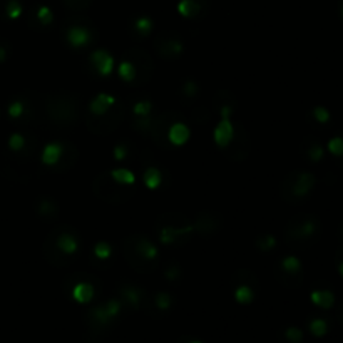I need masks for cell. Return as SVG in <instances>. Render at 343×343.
Masks as SVG:
<instances>
[{"label": "cell", "mask_w": 343, "mask_h": 343, "mask_svg": "<svg viewBox=\"0 0 343 343\" xmlns=\"http://www.w3.org/2000/svg\"><path fill=\"white\" fill-rule=\"evenodd\" d=\"M45 111L52 124L59 127H72L79 121V99L74 94L56 92L47 97Z\"/></svg>", "instance_id": "1"}, {"label": "cell", "mask_w": 343, "mask_h": 343, "mask_svg": "<svg viewBox=\"0 0 343 343\" xmlns=\"http://www.w3.org/2000/svg\"><path fill=\"white\" fill-rule=\"evenodd\" d=\"M126 106L121 102H116L104 116L99 117H87V127L95 134H104V132H112L116 127L124 121Z\"/></svg>", "instance_id": "2"}, {"label": "cell", "mask_w": 343, "mask_h": 343, "mask_svg": "<svg viewBox=\"0 0 343 343\" xmlns=\"http://www.w3.org/2000/svg\"><path fill=\"white\" fill-rule=\"evenodd\" d=\"M315 184V177L310 172H295L283 182L281 194L286 201L303 199Z\"/></svg>", "instance_id": "3"}, {"label": "cell", "mask_w": 343, "mask_h": 343, "mask_svg": "<svg viewBox=\"0 0 343 343\" xmlns=\"http://www.w3.org/2000/svg\"><path fill=\"white\" fill-rule=\"evenodd\" d=\"M94 187H102V191L99 189V191H94V193L97 194L100 199L107 201V203H112V204L126 201L132 196V191L129 193L127 189H124V187H129V186L117 184L111 176H99L97 179L94 181Z\"/></svg>", "instance_id": "4"}, {"label": "cell", "mask_w": 343, "mask_h": 343, "mask_svg": "<svg viewBox=\"0 0 343 343\" xmlns=\"http://www.w3.org/2000/svg\"><path fill=\"white\" fill-rule=\"evenodd\" d=\"M49 240L52 241L54 246L66 256L76 255L77 250H79V240H77V236L72 233L71 228H67V226L54 228L49 235Z\"/></svg>", "instance_id": "5"}, {"label": "cell", "mask_w": 343, "mask_h": 343, "mask_svg": "<svg viewBox=\"0 0 343 343\" xmlns=\"http://www.w3.org/2000/svg\"><path fill=\"white\" fill-rule=\"evenodd\" d=\"M126 59L131 61L136 67V79L132 84H144L149 81L151 74H153V61H151L149 54L141 49H131L126 54Z\"/></svg>", "instance_id": "6"}, {"label": "cell", "mask_w": 343, "mask_h": 343, "mask_svg": "<svg viewBox=\"0 0 343 343\" xmlns=\"http://www.w3.org/2000/svg\"><path fill=\"white\" fill-rule=\"evenodd\" d=\"M231 111H233V104H225V106L219 107V114H221V121L214 129V143L219 148H228L230 143L235 137V127L231 124Z\"/></svg>", "instance_id": "7"}, {"label": "cell", "mask_w": 343, "mask_h": 343, "mask_svg": "<svg viewBox=\"0 0 343 343\" xmlns=\"http://www.w3.org/2000/svg\"><path fill=\"white\" fill-rule=\"evenodd\" d=\"M317 230V223L310 218H295L293 221H290L286 230V238L288 241H305L308 238H312Z\"/></svg>", "instance_id": "8"}, {"label": "cell", "mask_w": 343, "mask_h": 343, "mask_svg": "<svg viewBox=\"0 0 343 343\" xmlns=\"http://www.w3.org/2000/svg\"><path fill=\"white\" fill-rule=\"evenodd\" d=\"M154 47H156L158 54L163 59H174V57L182 54V50H184V44H182L181 39L176 37V35H171V34L164 35L163 34L156 39Z\"/></svg>", "instance_id": "9"}, {"label": "cell", "mask_w": 343, "mask_h": 343, "mask_svg": "<svg viewBox=\"0 0 343 343\" xmlns=\"http://www.w3.org/2000/svg\"><path fill=\"white\" fill-rule=\"evenodd\" d=\"M122 255H124L126 261L129 263V266L137 273H151V271H154V269H156V263L148 261V259H144L143 256L137 255L134 251V248L131 246L127 238L122 240Z\"/></svg>", "instance_id": "10"}, {"label": "cell", "mask_w": 343, "mask_h": 343, "mask_svg": "<svg viewBox=\"0 0 343 343\" xmlns=\"http://www.w3.org/2000/svg\"><path fill=\"white\" fill-rule=\"evenodd\" d=\"M127 240H129L131 246L134 248V251L137 255L143 256V258L148 259V261L156 263L158 248H156V245L151 241L149 236H146V235H132V236L127 238Z\"/></svg>", "instance_id": "11"}, {"label": "cell", "mask_w": 343, "mask_h": 343, "mask_svg": "<svg viewBox=\"0 0 343 343\" xmlns=\"http://www.w3.org/2000/svg\"><path fill=\"white\" fill-rule=\"evenodd\" d=\"M219 225H221V219H219L216 213L201 211L198 216H196V221L193 226L201 236H211L218 231Z\"/></svg>", "instance_id": "12"}, {"label": "cell", "mask_w": 343, "mask_h": 343, "mask_svg": "<svg viewBox=\"0 0 343 343\" xmlns=\"http://www.w3.org/2000/svg\"><path fill=\"white\" fill-rule=\"evenodd\" d=\"M66 40L71 47L82 49L90 44V40H92V32H90L89 27L72 25V27H69L66 32Z\"/></svg>", "instance_id": "13"}, {"label": "cell", "mask_w": 343, "mask_h": 343, "mask_svg": "<svg viewBox=\"0 0 343 343\" xmlns=\"http://www.w3.org/2000/svg\"><path fill=\"white\" fill-rule=\"evenodd\" d=\"M90 62L95 69V72L100 76H109L114 69V59L107 50L104 49H97L90 54Z\"/></svg>", "instance_id": "14"}, {"label": "cell", "mask_w": 343, "mask_h": 343, "mask_svg": "<svg viewBox=\"0 0 343 343\" xmlns=\"http://www.w3.org/2000/svg\"><path fill=\"white\" fill-rule=\"evenodd\" d=\"M117 102V99L114 97V95H109V94H97L95 97L90 100L89 104V112L90 116L94 117H99V116H104L109 109H111L114 104Z\"/></svg>", "instance_id": "15"}, {"label": "cell", "mask_w": 343, "mask_h": 343, "mask_svg": "<svg viewBox=\"0 0 343 343\" xmlns=\"http://www.w3.org/2000/svg\"><path fill=\"white\" fill-rule=\"evenodd\" d=\"M189 136H191L189 127H187L184 122H181V121L172 122V124L169 126V129H168V141L172 146L186 144L187 139H189Z\"/></svg>", "instance_id": "16"}, {"label": "cell", "mask_w": 343, "mask_h": 343, "mask_svg": "<svg viewBox=\"0 0 343 343\" xmlns=\"http://www.w3.org/2000/svg\"><path fill=\"white\" fill-rule=\"evenodd\" d=\"M94 286L87 281H77L74 286H72V298H74L77 303H89L90 300L94 298Z\"/></svg>", "instance_id": "17"}, {"label": "cell", "mask_w": 343, "mask_h": 343, "mask_svg": "<svg viewBox=\"0 0 343 343\" xmlns=\"http://www.w3.org/2000/svg\"><path fill=\"white\" fill-rule=\"evenodd\" d=\"M62 151H64V144L49 143L42 151V163L45 166H56V164L61 161Z\"/></svg>", "instance_id": "18"}, {"label": "cell", "mask_w": 343, "mask_h": 343, "mask_svg": "<svg viewBox=\"0 0 343 343\" xmlns=\"http://www.w3.org/2000/svg\"><path fill=\"white\" fill-rule=\"evenodd\" d=\"M121 298L132 308H137L143 301V290L134 285H124L121 288Z\"/></svg>", "instance_id": "19"}, {"label": "cell", "mask_w": 343, "mask_h": 343, "mask_svg": "<svg viewBox=\"0 0 343 343\" xmlns=\"http://www.w3.org/2000/svg\"><path fill=\"white\" fill-rule=\"evenodd\" d=\"M37 214L40 218L47 219V221H50V219H56L57 214H59V208L57 204L54 203V199L47 198V196H44V198L39 199L37 203Z\"/></svg>", "instance_id": "20"}, {"label": "cell", "mask_w": 343, "mask_h": 343, "mask_svg": "<svg viewBox=\"0 0 343 343\" xmlns=\"http://www.w3.org/2000/svg\"><path fill=\"white\" fill-rule=\"evenodd\" d=\"M151 30H153V22L148 17H139V19L134 20V24H132V32H134L136 39H144L148 37L151 34Z\"/></svg>", "instance_id": "21"}, {"label": "cell", "mask_w": 343, "mask_h": 343, "mask_svg": "<svg viewBox=\"0 0 343 343\" xmlns=\"http://www.w3.org/2000/svg\"><path fill=\"white\" fill-rule=\"evenodd\" d=\"M143 181H144L146 187H149V189H158L163 182V174L158 168H148L144 171Z\"/></svg>", "instance_id": "22"}, {"label": "cell", "mask_w": 343, "mask_h": 343, "mask_svg": "<svg viewBox=\"0 0 343 343\" xmlns=\"http://www.w3.org/2000/svg\"><path fill=\"white\" fill-rule=\"evenodd\" d=\"M109 176H111L117 184H122V186H134V182H136V176L132 174V171H129V169H112V171L109 172Z\"/></svg>", "instance_id": "23"}, {"label": "cell", "mask_w": 343, "mask_h": 343, "mask_svg": "<svg viewBox=\"0 0 343 343\" xmlns=\"http://www.w3.org/2000/svg\"><path fill=\"white\" fill-rule=\"evenodd\" d=\"M301 269V263L296 256H286V258L281 259L280 263V271L283 274H288V276H295L296 273H300Z\"/></svg>", "instance_id": "24"}, {"label": "cell", "mask_w": 343, "mask_h": 343, "mask_svg": "<svg viewBox=\"0 0 343 343\" xmlns=\"http://www.w3.org/2000/svg\"><path fill=\"white\" fill-rule=\"evenodd\" d=\"M177 12H179L182 17L193 19V17L198 15V12H199V3L196 2V0H181V2L177 3Z\"/></svg>", "instance_id": "25"}, {"label": "cell", "mask_w": 343, "mask_h": 343, "mask_svg": "<svg viewBox=\"0 0 343 343\" xmlns=\"http://www.w3.org/2000/svg\"><path fill=\"white\" fill-rule=\"evenodd\" d=\"M312 301L317 306H320V308H330V306L333 305V301H335V298H333V295L330 293V291H325V290H317L312 293Z\"/></svg>", "instance_id": "26"}, {"label": "cell", "mask_w": 343, "mask_h": 343, "mask_svg": "<svg viewBox=\"0 0 343 343\" xmlns=\"http://www.w3.org/2000/svg\"><path fill=\"white\" fill-rule=\"evenodd\" d=\"M119 76H121L122 81L126 82H134L136 79V67L134 64H132L131 61H127V59H124L121 64H119Z\"/></svg>", "instance_id": "27"}, {"label": "cell", "mask_w": 343, "mask_h": 343, "mask_svg": "<svg viewBox=\"0 0 343 343\" xmlns=\"http://www.w3.org/2000/svg\"><path fill=\"white\" fill-rule=\"evenodd\" d=\"M235 298L238 303H241V305H248L253 301L255 298V291H253V288L248 286V285H241V286H238L236 290H235Z\"/></svg>", "instance_id": "28"}, {"label": "cell", "mask_w": 343, "mask_h": 343, "mask_svg": "<svg viewBox=\"0 0 343 343\" xmlns=\"http://www.w3.org/2000/svg\"><path fill=\"white\" fill-rule=\"evenodd\" d=\"M255 245L259 251L268 253V251H271L274 246H276V238L271 236V235H261L255 240Z\"/></svg>", "instance_id": "29"}, {"label": "cell", "mask_w": 343, "mask_h": 343, "mask_svg": "<svg viewBox=\"0 0 343 343\" xmlns=\"http://www.w3.org/2000/svg\"><path fill=\"white\" fill-rule=\"evenodd\" d=\"M151 126H153V117H151V116L132 119V127H134L139 134H149Z\"/></svg>", "instance_id": "30"}, {"label": "cell", "mask_w": 343, "mask_h": 343, "mask_svg": "<svg viewBox=\"0 0 343 343\" xmlns=\"http://www.w3.org/2000/svg\"><path fill=\"white\" fill-rule=\"evenodd\" d=\"M151 111H153V104H151L149 100H137L134 106H132V114H134V117L151 116Z\"/></svg>", "instance_id": "31"}, {"label": "cell", "mask_w": 343, "mask_h": 343, "mask_svg": "<svg viewBox=\"0 0 343 343\" xmlns=\"http://www.w3.org/2000/svg\"><path fill=\"white\" fill-rule=\"evenodd\" d=\"M25 144H27V139H25V136L20 134V132H13V134L8 137V148L12 151H15V153L25 149Z\"/></svg>", "instance_id": "32"}, {"label": "cell", "mask_w": 343, "mask_h": 343, "mask_svg": "<svg viewBox=\"0 0 343 343\" xmlns=\"http://www.w3.org/2000/svg\"><path fill=\"white\" fill-rule=\"evenodd\" d=\"M25 114V102L24 100H13V102L8 106V117L17 121Z\"/></svg>", "instance_id": "33"}, {"label": "cell", "mask_w": 343, "mask_h": 343, "mask_svg": "<svg viewBox=\"0 0 343 343\" xmlns=\"http://www.w3.org/2000/svg\"><path fill=\"white\" fill-rule=\"evenodd\" d=\"M112 253V248H111V245L106 243V241H99V243H95L94 246V256L97 259H107L109 256H111Z\"/></svg>", "instance_id": "34"}, {"label": "cell", "mask_w": 343, "mask_h": 343, "mask_svg": "<svg viewBox=\"0 0 343 343\" xmlns=\"http://www.w3.org/2000/svg\"><path fill=\"white\" fill-rule=\"evenodd\" d=\"M327 330H328V325H327L325 320L315 318V320L310 322V332H312L315 337H323L325 333H327Z\"/></svg>", "instance_id": "35"}, {"label": "cell", "mask_w": 343, "mask_h": 343, "mask_svg": "<svg viewBox=\"0 0 343 343\" xmlns=\"http://www.w3.org/2000/svg\"><path fill=\"white\" fill-rule=\"evenodd\" d=\"M154 305H156L159 310H168V308H171V305H172L171 295L166 293V291H159V293H158L156 296H154Z\"/></svg>", "instance_id": "36"}, {"label": "cell", "mask_w": 343, "mask_h": 343, "mask_svg": "<svg viewBox=\"0 0 343 343\" xmlns=\"http://www.w3.org/2000/svg\"><path fill=\"white\" fill-rule=\"evenodd\" d=\"M181 94L184 95V97L187 99H193L196 97V95L199 94V86L196 84L194 81H186L184 84H182V87H181Z\"/></svg>", "instance_id": "37"}, {"label": "cell", "mask_w": 343, "mask_h": 343, "mask_svg": "<svg viewBox=\"0 0 343 343\" xmlns=\"http://www.w3.org/2000/svg\"><path fill=\"white\" fill-rule=\"evenodd\" d=\"M52 10H50L49 7H45V5H42V7H39V10H37V20L40 22V24L42 25H50L52 24Z\"/></svg>", "instance_id": "38"}, {"label": "cell", "mask_w": 343, "mask_h": 343, "mask_svg": "<svg viewBox=\"0 0 343 343\" xmlns=\"http://www.w3.org/2000/svg\"><path fill=\"white\" fill-rule=\"evenodd\" d=\"M121 306H122V301L119 300H109L107 303H104V308H106V312L109 315V318H116L119 312H121Z\"/></svg>", "instance_id": "39"}, {"label": "cell", "mask_w": 343, "mask_h": 343, "mask_svg": "<svg viewBox=\"0 0 343 343\" xmlns=\"http://www.w3.org/2000/svg\"><path fill=\"white\" fill-rule=\"evenodd\" d=\"M164 274H166V278L169 281H176L177 278L181 276V266L176 261L169 263L166 266V271H164Z\"/></svg>", "instance_id": "40"}, {"label": "cell", "mask_w": 343, "mask_h": 343, "mask_svg": "<svg viewBox=\"0 0 343 343\" xmlns=\"http://www.w3.org/2000/svg\"><path fill=\"white\" fill-rule=\"evenodd\" d=\"M7 17L8 19H19L20 13H22V5L17 0H10V2L7 3Z\"/></svg>", "instance_id": "41"}, {"label": "cell", "mask_w": 343, "mask_h": 343, "mask_svg": "<svg viewBox=\"0 0 343 343\" xmlns=\"http://www.w3.org/2000/svg\"><path fill=\"white\" fill-rule=\"evenodd\" d=\"M126 158H129V146L126 143H121L114 148V159L116 161H124Z\"/></svg>", "instance_id": "42"}, {"label": "cell", "mask_w": 343, "mask_h": 343, "mask_svg": "<svg viewBox=\"0 0 343 343\" xmlns=\"http://www.w3.org/2000/svg\"><path fill=\"white\" fill-rule=\"evenodd\" d=\"M328 151L335 156H342L343 154V139L342 137H333V139L328 143Z\"/></svg>", "instance_id": "43"}, {"label": "cell", "mask_w": 343, "mask_h": 343, "mask_svg": "<svg viewBox=\"0 0 343 343\" xmlns=\"http://www.w3.org/2000/svg\"><path fill=\"white\" fill-rule=\"evenodd\" d=\"M286 338L291 343H300L301 338H303V332H301L300 328H296V327H290L286 330Z\"/></svg>", "instance_id": "44"}, {"label": "cell", "mask_w": 343, "mask_h": 343, "mask_svg": "<svg viewBox=\"0 0 343 343\" xmlns=\"http://www.w3.org/2000/svg\"><path fill=\"white\" fill-rule=\"evenodd\" d=\"M306 154H308V158L312 159V161H320V159L323 158V149H322V146L315 143V144H312V148L308 149V153Z\"/></svg>", "instance_id": "45"}, {"label": "cell", "mask_w": 343, "mask_h": 343, "mask_svg": "<svg viewBox=\"0 0 343 343\" xmlns=\"http://www.w3.org/2000/svg\"><path fill=\"white\" fill-rule=\"evenodd\" d=\"M313 116L318 122H327L328 119H330V114H328V111L325 107H315Z\"/></svg>", "instance_id": "46"}, {"label": "cell", "mask_w": 343, "mask_h": 343, "mask_svg": "<svg viewBox=\"0 0 343 343\" xmlns=\"http://www.w3.org/2000/svg\"><path fill=\"white\" fill-rule=\"evenodd\" d=\"M5 57H7V52H5V49H3V47H0V62H3V61H5Z\"/></svg>", "instance_id": "47"}, {"label": "cell", "mask_w": 343, "mask_h": 343, "mask_svg": "<svg viewBox=\"0 0 343 343\" xmlns=\"http://www.w3.org/2000/svg\"><path fill=\"white\" fill-rule=\"evenodd\" d=\"M338 269H340V274L343 276V263H340V266H338Z\"/></svg>", "instance_id": "48"}, {"label": "cell", "mask_w": 343, "mask_h": 343, "mask_svg": "<svg viewBox=\"0 0 343 343\" xmlns=\"http://www.w3.org/2000/svg\"><path fill=\"white\" fill-rule=\"evenodd\" d=\"M189 343H201V342H189Z\"/></svg>", "instance_id": "49"}, {"label": "cell", "mask_w": 343, "mask_h": 343, "mask_svg": "<svg viewBox=\"0 0 343 343\" xmlns=\"http://www.w3.org/2000/svg\"><path fill=\"white\" fill-rule=\"evenodd\" d=\"M342 13H343V10H342Z\"/></svg>", "instance_id": "50"}]
</instances>
